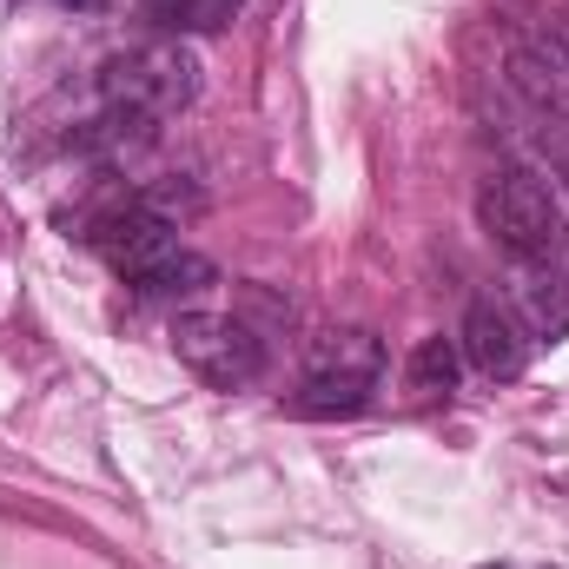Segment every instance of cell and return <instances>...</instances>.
<instances>
[{
	"label": "cell",
	"instance_id": "cell-6",
	"mask_svg": "<svg viewBox=\"0 0 569 569\" xmlns=\"http://www.w3.org/2000/svg\"><path fill=\"white\" fill-rule=\"evenodd\" d=\"M463 358H470L483 378H497V385L523 378L530 338H523V325L503 311V298H470V311H463Z\"/></svg>",
	"mask_w": 569,
	"mask_h": 569
},
{
	"label": "cell",
	"instance_id": "cell-7",
	"mask_svg": "<svg viewBox=\"0 0 569 569\" xmlns=\"http://www.w3.org/2000/svg\"><path fill=\"white\" fill-rule=\"evenodd\" d=\"M385 371V345L365 325H331L305 345V378H351V385H378Z\"/></svg>",
	"mask_w": 569,
	"mask_h": 569
},
{
	"label": "cell",
	"instance_id": "cell-9",
	"mask_svg": "<svg viewBox=\"0 0 569 569\" xmlns=\"http://www.w3.org/2000/svg\"><path fill=\"white\" fill-rule=\"evenodd\" d=\"M371 405V385H351V378H305V391L291 398L298 418H358Z\"/></svg>",
	"mask_w": 569,
	"mask_h": 569
},
{
	"label": "cell",
	"instance_id": "cell-8",
	"mask_svg": "<svg viewBox=\"0 0 569 569\" xmlns=\"http://www.w3.org/2000/svg\"><path fill=\"white\" fill-rule=\"evenodd\" d=\"M219 284V272H212V259H199V252H172V259H159L152 272H140L133 279V298H146V305H192V298H206Z\"/></svg>",
	"mask_w": 569,
	"mask_h": 569
},
{
	"label": "cell",
	"instance_id": "cell-5",
	"mask_svg": "<svg viewBox=\"0 0 569 569\" xmlns=\"http://www.w3.org/2000/svg\"><path fill=\"white\" fill-rule=\"evenodd\" d=\"M503 311L523 325L530 345H557L569 331V279L557 266H530V259H510V279H503Z\"/></svg>",
	"mask_w": 569,
	"mask_h": 569
},
{
	"label": "cell",
	"instance_id": "cell-3",
	"mask_svg": "<svg viewBox=\"0 0 569 569\" xmlns=\"http://www.w3.org/2000/svg\"><path fill=\"white\" fill-rule=\"evenodd\" d=\"M172 351H179V365L192 378H206L219 391H239V385H252L266 371L259 331L246 318H232V311H179L172 318Z\"/></svg>",
	"mask_w": 569,
	"mask_h": 569
},
{
	"label": "cell",
	"instance_id": "cell-11",
	"mask_svg": "<svg viewBox=\"0 0 569 569\" xmlns=\"http://www.w3.org/2000/svg\"><path fill=\"white\" fill-rule=\"evenodd\" d=\"M411 391H425V398L457 391V345H450V338H425V345L411 351Z\"/></svg>",
	"mask_w": 569,
	"mask_h": 569
},
{
	"label": "cell",
	"instance_id": "cell-2",
	"mask_svg": "<svg viewBox=\"0 0 569 569\" xmlns=\"http://www.w3.org/2000/svg\"><path fill=\"white\" fill-rule=\"evenodd\" d=\"M100 100L120 107V113H140V120H172L199 100V53L186 40H146L127 47L100 67Z\"/></svg>",
	"mask_w": 569,
	"mask_h": 569
},
{
	"label": "cell",
	"instance_id": "cell-13",
	"mask_svg": "<svg viewBox=\"0 0 569 569\" xmlns=\"http://www.w3.org/2000/svg\"><path fill=\"white\" fill-rule=\"evenodd\" d=\"M483 569H550V563H483Z\"/></svg>",
	"mask_w": 569,
	"mask_h": 569
},
{
	"label": "cell",
	"instance_id": "cell-4",
	"mask_svg": "<svg viewBox=\"0 0 569 569\" xmlns=\"http://www.w3.org/2000/svg\"><path fill=\"white\" fill-rule=\"evenodd\" d=\"M87 239H93V252H100V259H107V266H113V272H120L127 284L140 279V272H152L159 259H172V252H179V239H172V219L146 212L140 199H133L127 212L100 219Z\"/></svg>",
	"mask_w": 569,
	"mask_h": 569
},
{
	"label": "cell",
	"instance_id": "cell-1",
	"mask_svg": "<svg viewBox=\"0 0 569 569\" xmlns=\"http://www.w3.org/2000/svg\"><path fill=\"white\" fill-rule=\"evenodd\" d=\"M477 219H483V232L510 259L557 266L569 252V219H563V206H557V192L537 172H490L477 186Z\"/></svg>",
	"mask_w": 569,
	"mask_h": 569
},
{
	"label": "cell",
	"instance_id": "cell-10",
	"mask_svg": "<svg viewBox=\"0 0 569 569\" xmlns=\"http://www.w3.org/2000/svg\"><path fill=\"white\" fill-rule=\"evenodd\" d=\"M239 7L246 0H146V13L172 33H219V27L239 20Z\"/></svg>",
	"mask_w": 569,
	"mask_h": 569
},
{
	"label": "cell",
	"instance_id": "cell-12",
	"mask_svg": "<svg viewBox=\"0 0 569 569\" xmlns=\"http://www.w3.org/2000/svg\"><path fill=\"white\" fill-rule=\"evenodd\" d=\"M47 7H67V13H93V7H107V0H47Z\"/></svg>",
	"mask_w": 569,
	"mask_h": 569
}]
</instances>
